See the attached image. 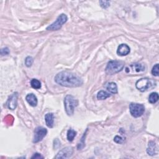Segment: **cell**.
I'll return each instance as SVG.
<instances>
[{
  "mask_svg": "<svg viewBox=\"0 0 159 159\" xmlns=\"http://www.w3.org/2000/svg\"><path fill=\"white\" fill-rule=\"evenodd\" d=\"M114 141L115 142L117 143H122L124 141V140L121 137H119V136H115V137L114 138Z\"/></svg>",
  "mask_w": 159,
  "mask_h": 159,
  "instance_id": "obj_24",
  "label": "cell"
},
{
  "mask_svg": "<svg viewBox=\"0 0 159 159\" xmlns=\"http://www.w3.org/2000/svg\"><path fill=\"white\" fill-rule=\"evenodd\" d=\"M86 131H87V130H86ZM86 132L84 134L83 136L82 137L81 139L80 143H78V146H77V148H78V150H80V149H81V148H83L84 147V146H85V139H84V137L86 136Z\"/></svg>",
  "mask_w": 159,
  "mask_h": 159,
  "instance_id": "obj_21",
  "label": "cell"
},
{
  "mask_svg": "<svg viewBox=\"0 0 159 159\" xmlns=\"http://www.w3.org/2000/svg\"><path fill=\"white\" fill-rule=\"evenodd\" d=\"M57 84L68 88H75L83 84V80L75 73L69 71H63L59 73L55 77Z\"/></svg>",
  "mask_w": 159,
  "mask_h": 159,
  "instance_id": "obj_1",
  "label": "cell"
},
{
  "mask_svg": "<svg viewBox=\"0 0 159 159\" xmlns=\"http://www.w3.org/2000/svg\"><path fill=\"white\" fill-rule=\"evenodd\" d=\"M25 100H26L28 103L33 107L36 106L37 105V98L33 93L28 94L25 97Z\"/></svg>",
  "mask_w": 159,
  "mask_h": 159,
  "instance_id": "obj_11",
  "label": "cell"
},
{
  "mask_svg": "<svg viewBox=\"0 0 159 159\" xmlns=\"http://www.w3.org/2000/svg\"><path fill=\"white\" fill-rule=\"evenodd\" d=\"M47 134V130L43 127H37L35 129L33 139L34 143H37L42 141Z\"/></svg>",
  "mask_w": 159,
  "mask_h": 159,
  "instance_id": "obj_7",
  "label": "cell"
},
{
  "mask_svg": "<svg viewBox=\"0 0 159 159\" xmlns=\"http://www.w3.org/2000/svg\"><path fill=\"white\" fill-rule=\"evenodd\" d=\"M76 132L71 129L68 131L67 135H66V136H67V139L70 142L73 141L74 138L76 137Z\"/></svg>",
  "mask_w": 159,
  "mask_h": 159,
  "instance_id": "obj_18",
  "label": "cell"
},
{
  "mask_svg": "<svg viewBox=\"0 0 159 159\" xmlns=\"http://www.w3.org/2000/svg\"><path fill=\"white\" fill-rule=\"evenodd\" d=\"M131 67L132 70H135L136 72H141L145 70V66L141 64H135L131 65Z\"/></svg>",
  "mask_w": 159,
  "mask_h": 159,
  "instance_id": "obj_15",
  "label": "cell"
},
{
  "mask_svg": "<svg viewBox=\"0 0 159 159\" xmlns=\"http://www.w3.org/2000/svg\"><path fill=\"white\" fill-rule=\"evenodd\" d=\"M110 96V94L107 93L106 91H100L98 93L97 95V98L99 100H105L106 98H109Z\"/></svg>",
  "mask_w": 159,
  "mask_h": 159,
  "instance_id": "obj_17",
  "label": "cell"
},
{
  "mask_svg": "<svg viewBox=\"0 0 159 159\" xmlns=\"http://www.w3.org/2000/svg\"><path fill=\"white\" fill-rule=\"evenodd\" d=\"M67 16L65 14H61L58 16L55 21L47 28V30H59L62 25L67 21Z\"/></svg>",
  "mask_w": 159,
  "mask_h": 159,
  "instance_id": "obj_5",
  "label": "cell"
},
{
  "mask_svg": "<svg viewBox=\"0 0 159 159\" xmlns=\"http://www.w3.org/2000/svg\"><path fill=\"white\" fill-rule=\"evenodd\" d=\"M43 156L41 155L40 153H35L34 154V155L31 157V158H35V159H36V158H43Z\"/></svg>",
  "mask_w": 159,
  "mask_h": 159,
  "instance_id": "obj_26",
  "label": "cell"
},
{
  "mask_svg": "<svg viewBox=\"0 0 159 159\" xmlns=\"http://www.w3.org/2000/svg\"><path fill=\"white\" fill-rule=\"evenodd\" d=\"M130 47L127 44H122L119 45L117 50V54L120 56H126L130 53Z\"/></svg>",
  "mask_w": 159,
  "mask_h": 159,
  "instance_id": "obj_10",
  "label": "cell"
},
{
  "mask_svg": "<svg viewBox=\"0 0 159 159\" xmlns=\"http://www.w3.org/2000/svg\"><path fill=\"white\" fill-rule=\"evenodd\" d=\"M100 6H101V8L106 9L110 6V2L107 1H100Z\"/></svg>",
  "mask_w": 159,
  "mask_h": 159,
  "instance_id": "obj_23",
  "label": "cell"
},
{
  "mask_svg": "<svg viewBox=\"0 0 159 159\" xmlns=\"http://www.w3.org/2000/svg\"><path fill=\"white\" fill-rule=\"evenodd\" d=\"M9 54V49L8 47H4L1 50V55L2 56L6 55Z\"/></svg>",
  "mask_w": 159,
  "mask_h": 159,
  "instance_id": "obj_25",
  "label": "cell"
},
{
  "mask_svg": "<svg viewBox=\"0 0 159 159\" xmlns=\"http://www.w3.org/2000/svg\"><path fill=\"white\" fill-rule=\"evenodd\" d=\"M45 121L46 125L49 128H52L54 127V116L53 113H47L45 116Z\"/></svg>",
  "mask_w": 159,
  "mask_h": 159,
  "instance_id": "obj_13",
  "label": "cell"
},
{
  "mask_svg": "<svg viewBox=\"0 0 159 159\" xmlns=\"http://www.w3.org/2000/svg\"><path fill=\"white\" fill-rule=\"evenodd\" d=\"M73 148L71 147H66L60 150L55 157V158H69L72 156Z\"/></svg>",
  "mask_w": 159,
  "mask_h": 159,
  "instance_id": "obj_8",
  "label": "cell"
},
{
  "mask_svg": "<svg viewBox=\"0 0 159 159\" xmlns=\"http://www.w3.org/2000/svg\"><path fill=\"white\" fill-rule=\"evenodd\" d=\"M152 74L155 76H158V64H157L153 66L152 70Z\"/></svg>",
  "mask_w": 159,
  "mask_h": 159,
  "instance_id": "obj_22",
  "label": "cell"
},
{
  "mask_svg": "<svg viewBox=\"0 0 159 159\" xmlns=\"http://www.w3.org/2000/svg\"><path fill=\"white\" fill-rule=\"evenodd\" d=\"M18 93L17 92L14 93L9 97V98L6 102V106L9 110H14L16 108L18 105Z\"/></svg>",
  "mask_w": 159,
  "mask_h": 159,
  "instance_id": "obj_9",
  "label": "cell"
},
{
  "mask_svg": "<svg viewBox=\"0 0 159 159\" xmlns=\"http://www.w3.org/2000/svg\"><path fill=\"white\" fill-rule=\"evenodd\" d=\"M155 85V82L154 81L147 78H141L139 80H137L136 83V86L137 89H138L142 92L148 90V89L152 88V87L154 86Z\"/></svg>",
  "mask_w": 159,
  "mask_h": 159,
  "instance_id": "obj_4",
  "label": "cell"
},
{
  "mask_svg": "<svg viewBox=\"0 0 159 159\" xmlns=\"http://www.w3.org/2000/svg\"><path fill=\"white\" fill-rule=\"evenodd\" d=\"M124 67V63L122 61L111 60L107 64L106 73L107 75H112L121 71Z\"/></svg>",
  "mask_w": 159,
  "mask_h": 159,
  "instance_id": "obj_3",
  "label": "cell"
},
{
  "mask_svg": "<svg viewBox=\"0 0 159 159\" xmlns=\"http://www.w3.org/2000/svg\"><path fill=\"white\" fill-rule=\"evenodd\" d=\"M34 62V59L32 57H27L25 59V64L26 65V66L28 67H30V66H31L33 64Z\"/></svg>",
  "mask_w": 159,
  "mask_h": 159,
  "instance_id": "obj_20",
  "label": "cell"
},
{
  "mask_svg": "<svg viewBox=\"0 0 159 159\" xmlns=\"http://www.w3.org/2000/svg\"><path fill=\"white\" fill-rule=\"evenodd\" d=\"M158 100V95L156 92H153L148 96V102L151 104H154Z\"/></svg>",
  "mask_w": 159,
  "mask_h": 159,
  "instance_id": "obj_16",
  "label": "cell"
},
{
  "mask_svg": "<svg viewBox=\"0 0 159 159\" xmlns=\"http://www.w3.org/2000/svg\"><path fill=\"white\" fill-rule=\"evenodd\" d=\"M131 114L134 117H139L144 113L145 107L142 104L132 102L129 105Z\"/></svg>",
  "mask_w": 159,
  "mask_h": 159,
  "instance_id": "obj_6",
  "label": "cell"
},
{
  "mask_svg": "<svg viewBox=\"0 0 159 159\" xmlns=\"http://www.w3.org/2000/svg\"><path fill=\"white\" fill-rule=\"evenodd\" d=\"M157 147L155 143L153 141H150L148 142V147L147 148V153L149 155L153 156L156 154Z\"/></svg>",
  "mask_w": 159,
  "mask_h": 159,
  "instance_id": "obj_12",
  "label": "cell"
},
{
  "mask_svg": "<svg viewBox=\"0 0 159 159\" xmlns=\"http://www.w3.org/2000/svg\"><path fill=\"white\" fill-rule=\"evenodd\" d=\"M106 88L107 91H110V93L112 94H116L117 93V85L114 83V82H111L107 84Z\"/></svg>",
  "mask_w": 159,
  "mask_h": 159,
  "instance_id": "obj_14",
  "label": "cell"
},
{
  "mask_svg": "<svg viewBox=\"0 0 159 159\" xmlns=\"http://www.w3.org/2000/svg\"><path fill=\"white\" fill-rule=\"evenodd\" d=\"M78 101L71 95H66L64 99V106L66 113L68 116H72L75 107L78 106Z\"/></svg>",
  "mask_w": 159,
  "mask_h": 159,
  "instance_id": "obj_2",
  "label": "cell"
},
{
  "mask_svg": "<svg viewBox=\"0 0 159 159\" xmlns=\"http://www.w3.org/2000/svg\"><path fill=\"white\" fill-rule=\"evenodd\" d=\"M30 85L33 88L36 90H39L41 88L40 81L37 79H33L30 81Z\"/></svg>",
  "mask_w": 159,
  "mask_h": 159,
  "instance_id": "obj_19",
  "label": "cell"
}]
</instances>
